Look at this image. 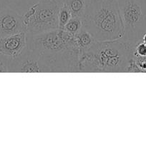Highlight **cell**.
Wrapping results in <instances>:
<instances>
[{
	"label": "cell",
	"instance_id": "obj_1",
	"mask_svg": "<svg viewBox=\"0 0 146 146\" xmlns=\"http://www.w3.org/2000/svg\"><path fill=\"white\" fill-rule=\"evenodd\" d=\"M27 34V47L40 57L43 72H77L79 52L63 29Z\"/></svg>",
	"mask_w": 146,
	"mask_h": 146
},
{
	"label": "cell",
	"instance_id": "obj_2",
	"mask_svg": "<svg viewBox=\"0 0 146 146\" xmlns=\"http://www.w3.org/2000/svg\"><path fill=\"white\" fill-rule=\"evenodd\" d=\"M134 46L122 39L96 41L79 54L77 72H128L134 60Z\"/></svg>",
	"mask_w": 146,
	"mask_h": 146
},
{
	"label": "cell",
	"instance_id": "obj_3",
	"mask_svg": "<svg viewBox=\"0 0 146 146\" xmlns=\"http://www.w3.org/2000/svg\"><path fill=\"white\" fill-rule=\"evenodd\" d=\"M84 27L96 41L121 39L123 25L117 0H90Z\"/></svg>",
	"mask_w": 146,
	"mask_h": 146
},
{
	"label": "cell",
	"instance_id": "obj_4",
	"mask_svg": "<svg viewBox=\"0 0 146 146\" xmlns=\"http://www.w3.org/2000/svg\"><path fill=\"white\" fill-rule=\"evenodd\" d=\"M123 25L121 39L135 46L146 33V0H117Z\"/></svg>",
	"mask_w": 146,
	"mask_h": 146
},
{
	"label": "cell",
	"instance_id": "obj_5",
	"mask_svg": "<svg viewBox=\"0 0 146 146\" xmlns=\"http://www.w3.org/2000/svg\"><path fill=\"white\" fill-rule=\"evenodd\" d=\"M60 0H40L31 6L22 17L27 34H40L59 29Z\"/></svg>",
	"mask_w": 146,
	"mask_h": 146
},
{
	"label": "cell",
	"instance_id": "obj_6",
	"mask_svg": "<svg viewBox=\"0 0 146 146\" xmlns=\"http://www.w3.org/2000/svg\"><path fill=\"white\" fill-rule=\"evenodd\" d=\"M9 66L11 67L10 71L14 72H43L39 56L27 47L11 60Z\"/></svg>",
	"mask_w": 146,
	"mask_h": 146
},
{
	"label": "cell",
	"instance_id": "obj_7",
	"mask_svg": "<svg viewBox=\"0 0 146 146\" xmlns=\"http://www.w3.org/2000/svg\"><path fill=\"white\" fill-rule=\"evenodd\" d=\"M25 31L22 17L14 10L5 8L0 11V37ZM26 32V31H25Z\"/></svg>",
	"mask_w": 146,
	"mask_h": 146
},
{
	"label": "cell",
	"instance_id": "obj_8",
	"mask_svg": "<svg viewBox=\"0 0 146 146\" xmlns=\"http://www.w3.org/2000/svg\"><path fill=\"white\" fill-rule=\"evenodd\" d=\"M27 47L25 31L0 37V54L9 58H16Z\"/></svg>",
	"mask_w": 146,
	"mask_h": 146
},
{
	"label": "cell",
	"instance_id": "obj_9",
	"mask_svg": "<svg viewBox=\"0 0 146 146\" xmlns=\"http://www.w3.org/2000/svg\"><path fill=\"white\" fill-rule=\"evenodd\" d=\"M95 41L96 40L85 27L78 34L73 35V45L79 54L90 49Z\"/></svg>",
	"mask_w": 146,
	"mask_h": 146
},
{
	"label": "cell",
	"instance_id": "obj_10",
	"mask_svg": "<svg viewBox=\"0 0 146 146\" xmlns=\"http://www.w3.org/2000/svg\"><path fill=\"white\" fill-rule=\"evenodd\" d=\"M71 11L72 17L84 18L90 0H63Z\"/></svg>",
	"mask_w": 146,
	"mask_h": 146
},
{
	"label": "cell",
	"instance_id": "obj_11",
	"mask_svg": "<svg viewBox=\"0 0 146 146\" xmlns=\"http://www.w3.org/2000/svg\"><path fill=\"white\" fill-rule=\"evenodd\" d=\"M72 17L71 11L68 6L63 0H60V7L58 11V26L60 29H63L64 26Z\"/></svg>",
	"mask_w": 146,
	"mask_h": 146
},
{
	"label": "cell",
	"instance_id": "obj_12",
	"mask_svg": "<svg viewBox=\"0 0 146 146\" xmlns=\"http://www.w3.org/2000/svg\"><path fill=\"white\" fill-rule=\"evenodd\" d=\"M84 28V18L72 17L64 26L63 30L72 35H75Z\"/></svg>",
	"mask_w": 146,
	"mask_h": 146
},
{
	"label": "cell",
	"instance_id": "obj_13",
	"mask_svg": "<svg viewBox=\"0 0 146 146\" xmlns=\"http://www.w3.org/2000/svg\"><path fill=\"white\" fill-rule=\"evenodd\" d=\"M134 56H146V44L140 41L133 48Z\"/></svg>",
	"mask_w": 146,
	"mask_h": 146
},
{
	"label": "cell",
	"instance_id": "obj_14",
	"mask_svg": "<svg viewBox=\"0 0 146 146\" xmlns=\"http://www.w3.org/2000/svg\"><path fill=\"white\" fill-rule=\"evenodd\" d=\"M134 60L140 71H146V56H134Z\"/></svg>",
	"mask_w": 146,
	"mask_h": 146
},
{
	"label": "cell",
	"instance_id": "obj_15",
	"mask_svg": "<svg viewBox=\"0 0 146 146\" xmlns=\"http://www.w3.org/2000/svg\"><path fill=\"white\" fill-rule=\"evenodd\" d=\"M11 61V60L6 61L4 59H0V72H8Z\"/></svg>",
	"mask_w": 146,
	"mask_h": 146
},
{
	"label": "cell",
	"instance_id": "obj_16",
	"mask_svg": "<svg viewBox=\"0 0 146 146\" xmlns=\"http://www.w3.org/2000/svg\"><path fill=\"white\" fill-rule=\"evenodd\" d=\"M6 5H7V0H0V11L7 8Z\"/></svg>",
	"mask_w": 146,
	"mask_h": 146
},
{
	"label": "cell",
	"instance_id": "obj_17",
	"mask_svg": "<svg viewBox=\"0 0 146 146\" xmlns=\"http://www.w3.org/2000/svg\"><path fill=\"white\" fill-rule=\"evenodd\" d=\"M141 41H143V42L144 43V44H146V33H145V34H143V37H142Z\"/></svg>",
	"mask_w": 146,
	"mask_h": 146
}]
</instances>
